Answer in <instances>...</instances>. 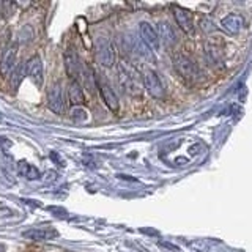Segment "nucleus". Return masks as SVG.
I'll list each match as a JSON object with an SVG mask.
<instances>
[{
    "mask_svg": "<svg viewBox=\"0 0 252 252\" xmlns=\"http://www.w3.org/2000/svg\"><path fill=\"white\" fill-rule=\"evenodd\" d=\"M173 16H175V21L180 26V29L186 32V33H191L194 30V21H192V14L186 8L181 6H173Z\"/></svg>",
    "mask_w": 252,
    "mask_h": 252,
    "instance_id": "9b49d317",
    "label": "nucleus"
},
{
    "mask_svg": "<svg viewBox=\"0 0 252 252\" xmlns=\"http://www.w3.org/2000/svg\"><path fill=\"white\" fill-rule=\"evenodd\" d=\"M68 99L73 106H81L85 102V94L77 81H69L68 84Z\"/></svg>",
    "mask_w": 252,
    "mask_h": 252,
    "instance_id": "2eb2a0df",
    "label": "nucleus"
},
{
    "mask_svg": "<svg viewBox=\"0 0 252 252\" xmlns=\"http://www.w3.org/2000/svg\"><path fill=\"white\" fill-rule=\"evenodd\" d=\"M24 76H26V65L16 66L11 71V74L8 76V77H10V87H11L13 92H18V89H19L22 81H24Z\"/></svg>",
    "mask_w": 252,
    "mask_h": 252,
    "instance_id": "dca6fc26",
    "label": "nucleus"
},
{
    "mask_svg": "<svg viewBox=\"0 0 252 252\" xmlns=\"http://www.w3.org/2000/svg\"><path fill=\"white\" fill-rule=\"evenodd\" d=\"M244 26V19L243 16L236 14V13H230L222 18V21H220V29H222L224 32H227V33H238V32L243 29Z\"/></svg>",
    "mask_w": 252,
    "mask_h": 252,
    "instance_id": "f8f14e48",
    "label": "nucleus"
},
{
    "mask_svg": "<svg viewBox=\"0 0 252 252\" xmlns=\"http://www.w3.org/2000/svg\"><path fill=\"white\" fill-rule=\"evenodd\" d=\"M18 172L19 175L27 178V180H38L39 177H41V173H39V170L35 167V165H32L29 162H19L18 165Z\"/></svg>",
    "mask_w": 252,
    "mask_h": 252,
    "instance_id": "f3484780",
    "label": "nucleus"
},
{
    "mask_svg": "<svg viewBox=\"0 0 252 252\" xmlns=\"http://www.w3.org/2000/svg\"><path fill=\"white\" fill-rule=\"evenodd\" d=\"M16 59H18V44L6 46L2 55H0V73L3 77L10 76L16 68Z\"/></svg>",
    "mask_w": 252,
    "mask_h": 252,
    "instance_id": "39448f33",
    "label": "nucleus"
},
{
    "mask_svg": "<svg viewBox=\"0 0 252 252\" xmlns=\"http://www.w3.org/2000/svg\"><path fill=\"white\" fill-rule=\"evenodd\" d=\"M98 87H99L101 98H102V101L106 102V106L110 110H118V107H120V101H118V96L115 94V92L112 90V87H110L104 81H99L98 82Z\"/></svg>",
    "mask_w": 252,
    "mask_h": 252,
    "instance_id": "ddd939ff",
    "label": "nucleus"
},
{
    "mask_svg": "<svg viewBox=\"0 0 252 252\" xmlns=\"http://www.w3.org/2000/svg\"><path fill=\"white\" fill-rule=\"evenodd\" d=\"M139 32H140L142 41H144V44L148 47V49H153V51H158V49H159V46H161L159 36H158V32H156V29L152 26V24H148V22H140Z\"/></svg>",
    "mask_w": 252,
    "mask_h": 252,
    "instance_id": "1a4fd4ad",
    "label": "nucleus"
},
{
    "mask_svg": "<svg viewBox=\"0 0 252 252\" xmlns=\"http://www.w3.org/2000/svg\"><path fill=\"white\" fill-rule=\"evenodd\" d=\"M158 36H159V41L164 43L165 46H173L177 43V35L175 30L172 29L169 22H159L158 24Z\"/></svg>",
    "mask_w": 252,
    "mask_h": 252,
    "instance_id": "4468645a",
    "label": "nucleus"
},
{
    "mask_svg": "<svg viewBox=\"0 0 252 252\" xmlns=\"http://www.w3.org/2000/svg\"><path fill=\"white\" fill-rule=\"evenodd\" d=\"M26 74L30 77V81L36 87H43L44 82V71H43V62L38 55H33L26 65Z\"/></svg>",
    "mask_w": 252,
    "mask_h": 252,
    "instance_id": "0eeeda50",
    "label": "nucleus"
},
{
    "mask_svg": "<svg viewBox=\"0 0 252 252\" xmlns=\"http://www.w3.org/2000/svg\"><path fill=\"white\" fill-rule=\"evenodd\" d=\"M173 66L178 71V74L181 77L188 79V81H195V79H199L200 76L199 66H197L191 59L185 57V55H177L175 60H173Z\"/></svg>",
    "mask_w": 252,
    "mask_h": 252,
    "instance_id": "f03ea898",
    "label": "nucleus"
},
{
    "mask_svg": "<svg viewBox=\"0 0 252 252\" xmlns=\"http://www.w3.org/2000/svg\"><path fill=\"white\" fill-rule=\"evenodd\" d=\"M47 106L55 114L65 112V96H63V90L60 82H55L47 90Z\"/></svg>",
    "mask_w": 252,
    "mask_h": 252,
    "instance_id": "20e7f679",
    "label": "nucleus"
},
{
    "mask_svg": "<svg viewBox=\"0 0 252 252\" xmlns=\"http://www.w3.org/2000/svg\"><path fill=\"white\" fill-rule=\"evenodd\" d=\"M144 87L147 92L152 94L153 98L161 99L164 96V85L161 82V79L158 77V74L152 69H147L144 74Z\"/></svg>",
    "mask_w": 252,
    "mask_h": 252,
    "instance_id": "6e6552de",
    "label": "nucleus"
},
{
    "mask_svg": "<svg viewBox=\"0 0 252 252\" xmlns=\"http://www.w3.org/2000/svg\"><path fill=\"white\" fill-rule=\"evenodd\" d=\"M73 118L76 122H85L87 118H89V115H87V110L85 109H81V107H74L73 109Z\"/></svg>",
    "mask_w": 252,
    "mask_h": 252,
    "instance_id": "a211bd4d",
    "label": "nucleus"
},
{
    "mask_svg": "<svg viewBox=\"0 0 252 252\" xmlns=\"http://www.w3.org/2000/svg\"><path fill=\"white\" fill-rule=\"evenodd\" d=\"M63 60H65V68H66L68 76L71 77V81H77V77L81 76V71H82V63L77 52L73 47H68L65 54H63Z\"/></svg>",
    "mask_w": 252,
    "mask_h": 252,
    "instance_id": "423d86ee",
    "label": "nucleus"
},
{
    "mask_svg": "<svg viewBox=\"0 0 252 252\" xmlns=\"http://www.w3.org/2000/svg\"><path fill=\"white\" fill-rule=\"evenodd\" d=\"M96 60H98V63H101V65L106 68L114 66V63H115L114 46L104 36L96 39Z\"/></svg>",
    "mask_w": 252,
    "mask_h": 252,
    "instance_id": "f257e3e1",
    "label": "nucleus"
},
{
    "mask_svg": "<svg viewBox=\"0 0 252 252\" xmlns=\"http://www.w3.org/2000/svg\"><path fill=\"white\" fill-rule=\"evenodd\" d=\"M118 79H120V85L126 92H129L132 94L140 93V81H139L137 74L134 73L129 66L120 65V69H118Z\"/></svg>",
    "mask_w": 252,
    "mask_h": 252,
    "instance_id": "7ed1b4c3",
    "label": "nucleus"
},
{
    "mask_svg": "<svg viewBox=\"0 0 252 252\" xmlns=\"http://www.w3.org/2000/svg\"><path fill=\"white\" fill-rule=\"evenodd\" d=\"M46 175L49 177V178H47V183H52V181H55V175H57V173L52 172V170H49V172L46 173Z\"/></svg>",
    "mask_w": 252,
    "mask_h": 252,
    "instance_id": "6ab92c4d",
    "label": "nucleus"
},
{
    "mask_svg": "<svg viewBox=\"0 0 252 252\" xmlns=\"http://www.w3.org/2000/svg\"><path fill=\"white\" fill-rule=\"evenodd\" d=\"M55 236H59V232L52 227H35L24 232V238L33 241H47V240H54Z\"/></svg>",
    "mask_w": 252,
    "mask_h": 252,
    "instance_id": "9d476101",
    "label": "nucleus"
}]
</instances>
